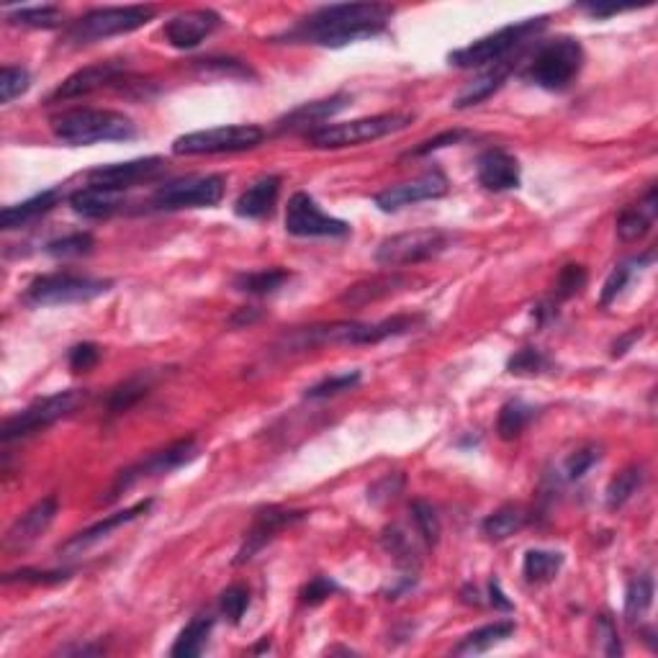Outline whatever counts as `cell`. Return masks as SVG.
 I'll use <instances>...</instances> for the list:
<instances>
[{
  "label": "cell",
  "mask_w": 658,
  "mask_h": 658,
  "mask_svg": "<svg viewBox=\"0 0 658 658\" xmlns=\"http://www.w3.org/2000/svg\"><path fill=\"white\" fill-rule=\"evenodd\" d=\"M581 8H584V11L594 18H610V16H615V13L623 11V8H617V6H599V3H584Z\"/></svg>",
  "instance_id": "obj_61"
},
{
  "label": "cell",
  "mask_w": 658,
  "mask_h": 658,
  "mask_svg": "<svg viewBox=\"0 0 658 658\" xmlns=\"http://www.w3.org/2000/svg\"><path fill=\"white\" fill-rule=\"evenodd\" d=\"M409 512H412L414 530H417V535L422 538V543H425L427 548L437 545V540H440V517H437L435 507H432L430 502H425V499H414Z\"/></svg>",
  "instance_id": "obj_43"
},
{
  "label": "cell",
  "mask_w": 658,
  "mask_h": 658,
  "mask_svg": "<svg viewBox=\"0 0 658 658\" xmlns=\"http://www.w3.org/2000/svg\"><path fill=\"white\" fill-rule=\"evenodd\" d=\"M57 512H60V502L54 494L44 497L42 502H36L34 507L26 509L24 515L13 520V525L6 530V538H3V548L8 553H21L31 548L36 540L47 533Z\"/></svg>",
  "instance_id": "obj_19"
},
{
  "label": "cell",
  "mask_w": 658,
  "mask_h": 658,
  "mask_svg": "<svg viewBox=\"0 0 658 658\" xmlns=\"http://www.w3.org/2000/svg\"><path fill=\"white\" fill-rule=\"evenodd\" d=\"M49 129L60 142L90 147L98 142H129L137 137V124L111 108H72L52 116Z\"/></svg>",
  "instance_id": "obj_3"
},
{
  "label": "cell",
  "mask_w": 658,
  "mask_h": 658,
  "mask_svg": "<svg viewBox=\"0 0 658 658\" xmlns=\"http://www.w3.org/2000/svg\"><path fill=\"white\" fill-rule=\"evenodd\" d=\"M653 605V579L648 574L635 576L625 589V620L630 625L641 623Z\"/></svg>",
  "instance_id": "obj_38"
},
{
  "label": "cell",
  "mask_w": 658,
  "mask_h": 658,
  "mask_svg": "<svg viewBox=\"0 0 658 658\" xmlns=\"http://www.w3.org/2000/svg\"><path fill=\"white\" fill-rule=\"evenodd\" d=\"M152 504H155L152 499H144V502H137V504H132V507L121 509V512H116V515L103 517L101 522L90 525L88 530H83V533L72 535V538L60 548V556H65V558L80 556L83 551H88V548H93L96 543H101L103 538H108V535L114 533V530H119V527L129 525V522H134V520H139L142 515H147V512L152 509Z\"/></svg>",
  "instance_id": "obj_22"
},
{
  "label": "cell",
  "mask_w": 658,
  "mask_h": 658,
  "mask_svg": "<svg viewBox=\"0 0 658 658\" xmlns=\"http://www.w3.org/2000/svg\"><path fill=\"white\" fill-rule=\"evenodd\" d=\"M340 592V587H337L335 579H329V576L319 574L314 576V579H309V584H304V589H301V602L304 605H322L324 599L332 597V594Z\"/></svg>",
  "instance_id": "obj_53"
},
{
  "label": "cell",
  "mask_w": 658,
  "mask_h": 658,
  "mask_svg": "<svg viewBox=\"0 0 658 658\" xmlns=\"http://www.w3.org/2000/svg\"><path fill=\"white\" fill-rule=\"evenodd\" d=\"M152 381H155V373H137V376L126 378L124 383L114 386L106 396V412L108 417H116V414H124L142 401L144 396L150 394Z\"/></svg>",
  "instance_id": "obj_29"
},
{
  "label": "cell",
  "mask_w": 658,
  "mask_h": 658,
  "mask_svg": "<svg viewBox=\"0 0 658 658\" xmlns=\"http://www.w3.org/2000/svg\"><path fill=\"white\" fill-rule=\"evenodd\" d=\"M414 121V114H378L365 119L345 121V124H324L317 132L306 134V142L314 150H345V147H360V144L376 142L389 134L404 132Z\"/></svg>",
  "instance_id": "obj_7"
},
{
  "label": "cell",
  "mask_w": 658,
  "mask_h": 658,
  "mask_svg": "<svg viewBox=\"0 0 658 658\" xmlns=\"http://www.w3.org/2000/svg\"><path fill=\"white\" fill-rule=\"evenodd\" d=\"M476 178L486 191H512V188H520V162L515 155L494 147V150L481 152L476 160Z\"/></svg>",
  "instance_id": "obj_23"
},
{
  "label": "cell",
  "mask_w": 658,
  "mask_h": 658,
  "mask_svg": "<svg viewBox=\"0 0 658 658\" xmlns=\"http://www.w3.org/2000/svg\"><path fill=\"white\" fill-rule=\"evenodd\" d=\"M301 520H306L304 509H286V507H263L255 512V520L247 527L245 540H242L240 551L234 556V566H245L252 558L263 551L265 545L273 543L278 538V533H283L286 527L299 525Z\"/></svg>",
  "instance_id": "obj_15"
},
{
  "label": "cell",
  "mask_w": 658,
  "mask_h": 658,
  "mask_svg": "<svg viewBox=\"0 0 658 658\" xmlns=\"http://www.w3.org/2000/svg\"><path fill=\"white\" fill-rule=\"evenodd\" d=\"M98 360H101V347L96 342H78V345L70 347L67 353V363L75 373H85L90 368H96Z\"/></svg>",
  "instance_id": "obj_52"
},
{
  "label": "cell",
  "mask_w": 658,
  "mask_h": 658,
  "mask_svg": "<svg viewBox=\"0 0 658 658\" xmlns=\"http://www.w3.org/2000/svg\"><path fill=\"white\" fill-rule=\"evenodd\" d=\"M653 222V211H648L646 206H630L623 214L617 216V237L623 242H638L643 240L648 232H651Z\"/></svg>",
  "instance_id": "obj_42"
},
{
  "label": "cell",
  "mask_w": 658,
  "mask_h": 658,
  "mask_svg": "<svg viewBox=\"0 0 658 658\" xmlns=\"http://www.w3.org/2000/svg\"><path fill=\"white\" fill-rule=\"evenodd\" d=\"M70 579V571H34V569H21L13 571V574L3 576L6 584H13V581H26V584H62V581Z\"/></svg>",
  "instance_id": "obj_56"
},
{
  "label": "cell",
  "mask_w": 658,
  "mask_h": 658,
  "mask_svg": "<svg viewBox=\"0 0 658 658\" xmlns=\"http://www.w3.org/2000/svg\"><path fill=\"white\" fill-rule=\"evenodd\" d=\"M535 407L533 404H525L522 399H509L502 409H499L497 419V435L502 440H517V437L525 432V427L535 419Z\"/></svg>",
  "instance_id": "obj_36"
},
{
  "label": "cell",
  "mask_w": 658,
  "mask_h": 658,
  "mask_svg": "<svg viewBox=\"0 0 658 658\" xmlns=\"http://www.w3.org/2000/svg\"><path fill=\"white\" fill-rule=\"evenodd\" d=\"M260 317H263V312H260L258 306H242V309H237V312L229 317V324H232V327H250V324L258 322Z\"/></svg>",
  "instance_id": "obj_57"
},
{
  "label": "cell",
  "mask_w": 658,
  "mask_h": 658,
  "mask_svg": "<svg viewBox=\"0 0 658 658\" xmlns=\"http://www.w3.org/2000/svg\"><path fill=\"white\" fill-rule=\"evenodd\" d=\"M648 263H653V252H646L643 258H633V260H625V263L615 265L610 276H607L605 288H602V299H599L602 301V306H610L617 296L623 294V288L630 283L635 268H643V265H648Z\"/></svg>",
  "instance_id": "obj_40"
},
{
  "label": "cell",
  "mask_w": 658,
  "mask_h": 658,
  "mask_svg": "<svg viewBox=\"0 0 658 658\" xmlns=\"http://www.w3.org/2000/svg\"><path fill=\"white\" fill-rule=\"evenodd\" d=\"M545 368H548V358L538 347H522L507 360V371L512 376H538Z\"/></svg>",
  "instance_id": "obj_45"
},
{
  "label": "cell",
  "mask_w": 658,
  "mask_h": 658,
  "mask_svg": "<svg viewBox=\"0 0 658 658\" xmlns=\"http://www.w3.org/2000/svg\"><path fill=\"white\" fill-rule=\"evenodd\" d=\"M525 522H527L525 509L515 507V504H507V507H499L497 512H491V515L481 522V533H484L489 540H494V543H502V540L520 533L522 527H525Z\"/></svg>",
  "instance_id": "obj_33"
},
{
  "label": "cell",
  "mask_w": 658,
  "mask_h": 658,
  "mask_svg": "<svg viewBox=\"0 0 658 658\" xmlns=\"http://www.w3.org/2000/svg\"><path fill=\"white\" fill-rule=\"evenodd\" d=\"M350 106V96L347 93H335V96L322 98V101L304 103V106L288 111L286 116L276 121V132L278 134H294V132H317L322 129L324 121H329L332 116H337L342 108Z\"/></svg>",
  "instance_id": "obj_21"
},
{
  "label": "cell",
  "mask_w": 658,
  "mask_h": 658,
  "mask_svg": "<svg viewBox=\"0 0 658 658\" xmlns=\"http://www.w3.org/2000/svg\"><path fill=\"white\" fill-rule=\"evenodd\" d=\"M8 24L29 26V29H57L65 24V13L57 6H34L8 11Z\"/></svg>",
  "instance_id": "obj_39"
},
{
  "label": "cell",
  "mask_w": 658,
  "mask_h": 658,
  "mask_svg": "<svg viewBox=\"0 0 658 658\" xmlns=\"http://www.w3.org/2000/svg\"><path fill=\"white\" fill-rule=\"evenodd\" d=\"M512 633H515V623H512V620H497V623L484 625V628L468 633L466 638L453 648V653L455 656H479V653H486L489 648L499 646V643H504L507 638H512Z\"/></svg>",
  "instance_id": "obj_30"
},
{
  "label": "cell",
  "mask_w": 658,
  "mask_h": 658,
  "mask_svg": "<svg viewBox=\"0 0 658 658\" xmlns=\"http://www.w3.org/2000/svg\"><path fill=\"white\" fill-rule=\"evenodd\" d=\"M114 283L103 278L78 276V273H49L39 276L26 288V301L34 306H65L85 304L108 294Z\"/></svg>",
  "instance_id": "obj_11"
},
{
  "label": "cell",
  "mask_w": 658,
  "mask_h": 658,
  "mask_svg": "<svg viewBox=\"0 0 658 658\" xmlns=\"http://www.w3.org/2000/svg\"><path fill=\"white\" fill-rule=\"evenodd\" d=\"M358 383H360V371L337 373V376H327L324 381L314 383L312 389H306L304 399L306 401L329 399V396H337V394H345V391H353Z\"/></svg>",
  "instance_id": "obj_44"
},
{
  "label": "cell",
  "mask_w": 658,
  "mask_h": 658,
  "mask_svg": "<svg viewBox=\"0 0 658 658\" xmlns=\"http://www.w3.org/2000/svg\"><path fill=\"white\" fill-rule=\"evenodd\" d=\"M587 281H589V273L584 265L579 263L563 265L561 273H558L556 278V299L558 301L574 299L576 294H581V288L587 286Z\"/></svg>",
  "instance_id": "obj_46"
},
{
  "label": "cell",
  "mask_w": 658,
  "mask_h": 658,
  "mask_svg": "<svg viewBox=\"0 0 658 658\" xmlns=\"http://www.w3.org/2000/svg\"><path fill=\"white\" fill-rule=\"evenodd\" d=\"M599 458H602V448H599V445H594V443L581 445V448L574 450V453L566 458V463H563V473H566V479L569 481L584 479L589 468H592L594 463H599Z\"/></svg>",
  "instance_id": "obj_48"
},
{
  "label": "cell",
  "mask_w": 658,
  "mask_h": 658,
  "mask_svg": "<svg viewBox=\"0 0 658 658\" xmlns=\"http://www.w3.org/2000/svg\"><path fill=\"white\" fill-rule=\"evenodd\" d=\"M286 232L291 237H347L350 224L324 214L309 193L299 191L288 198L286 206Z\"/></svg>",
  "instance_id": "obj_14"
},
{
  "label": "cell",
  "mask_w": 658,
  "mask_h": 658,
  "mask_svg": "<svg viewBox=\"0 0 658 658\" xmlns=\"http://www.w3.org/2000/svg\"><path fill=\"white\" fill-rule=\"evenodd\" d=\"M512 72H515V60L491 65L489 70L481 72L479 78H473L471 83L463 85L461 93L455 96L453 108H458V111H466V108H473V106H479V103L489 101V98L494 96V93H497L504 83H507V78L512 75Z\"/></svg>",
  "instance_id": "obj_26"
},
{
  "label": "cell",
  "mask_w": 658,
  "mask_h": 658,
  "mask_svg": "<svg viewBox=\"0 0 658 658\" xmlns=\"http://www.w3.org/2000/svg\"><path fill=\"white\" fill-rule=\"evenodd\" d=\"M106 648L98 643V646H80V648H65L62 653H75V656H98V653H103Z\"/></svg>",
  "instance_id": "obj_62"
},
{
  "label": "cell",
  "mask_w": 658,
  "mask_h": 658,
  "mask_svg": "<svg viewBox=\"0 0 658 658\" xmlns=\"http://www.w3.org/2000/svg\"><path fill=\"white\" fill-rule=\"evenodd\" d=\"M227 178L224 175H191V178L170 180L152 196V209L183 211V209H211L224 198Z\"/></svg>",
  "instance_id": "obj_12"
},
{
  "label": "cell",
  "mask_w": 658,
  "mask_h": 658,
  "mask_svg": "<svg viewBox=\"0 0 658 658\" xmlns=\"http://www.w3.org/2000/svg\"><path fill=\"white\" fill-rule=\"evenodd\" d=\"M196 70L216 78H255V72L240 60H196Z\"/></svg>",
  "instance_id": "obj_50"
},
{
  "label": "cell",
  "mask_w": 658,
  "mask_h": 658,
  "mask_svg": "<svg viewBox=\"0 0 658 658\" xmlns=\"http://www.w3.org/2000/svg\"><path fill=\"white\" fill-rule=\"evenodd\" d=\"M381 545H383V551L389 553V556L394 558L399 566H404V569H409V571L419 569V561H422V556H419L414 540L409 538V535L404 533L399 525H391L383 530Z\"/></svg>",
  "instance_id": "obj_37"
},
{
  "label": "cell",
  "mask_w": 658,
  "mask_h": 658,
  "mask_svg": "<svg viewBox=\"0 0 658 658\" xmlns=\"http://www.w3.org/2000/svg\"><path fill=\"white\" fill-rule=\"evenodd\" d=\"M291 281V273L286 268H263V270H250V273H240L234 276L232 288L240 294L250 296H268L276 294L278 288H283Z\"/></svg>",
  "instance_id": "obj_32"
},
{
  "label": "cell",
  "mask_w": 658,
  "mask_h": 658,
  "mask_svg": "<svg viewBox=\"0 0 658 658\" xmlns=\"http://www.w3.org/2000/svg\"><path fill=\"white\" fill-rule=\"evenodd\" d=\"M391 16H394V8L383 6V3H335V6H322L309 16L299 18L273 42L340 49L383 34L389 29Z\"/></svg>",
  "instance_id": "obj_1"
},
{
  "label": "cell",
  "mask_w": 658,
  "mask_h": 658,
  "mask_svg": "<svg viewBox=\"0 0 658 658\" xmlns=\"http://www.w3.org/2000/svg\"><path fill=\"white\" fill-rule=\"evenodd\" d=\"M196 455H198L196 437H180V440L170 443L168 448L157 450V453L147 455V458H142V461L134 463V466L124 468V471L116 476L114 484H111V489H108V497H103L101 502H106V504L116 502L124 491H129L132 486H137L139 481L157 479V476H168V473L178 471V468H183L186 463H191Z\"/></svg>",
  "instance_id": "obj_10"
},
{
  "label": "cell",
  "mask_w": 658,
  "mask_h": 658,
  "mask_svg": "<svg viewBox=\"0 0 658 658\" xmlns=\"http://www.w3.org/2000/svg\"><path fill=\"white\" fill-rule=\"evenodd\" d=\"M466 137H468L466 129H448V132L437 134V137L425 139V142L419 144V147H414V150H409L404 157H425V155H432V152L445 150V147H450V144H461Z\"/></svg>",
  "instance_id": "obj_54"
},
{
  "label": "cell",
  "mask_w": 658,
  "mask_h": 658,
  "mask_svg": "<svg viewBox=\"0 0 658 658\" xmlns=\"http://www.w3.org/2000/svg\"><path fill=\"white\" fill-rule=\"evenodd\" d=\"M126 78V62L124 60H106L88 65L83 70L72 72L70 78L62 80L57 88L49 93L47 103H65L75 101V98H85L96 90L106 88V85L121 83Z\"/></svg>",
  "instance_id": "obj_17"
},
{
  "label": "cell",
  "mask_w": 658,
  "mask_h": 658,
  "mask_svg": "<svg viewBox=\"0 0 658 658\" xmlns=\"http://www.w3.org/2000/svg\"><path fill=\"white\" fill-rule=\"evenodd\" d=\"M96 247V237L90 232H72L60 237V240H52L44 245V252L52 255L57 260H70V258H83V255H90Z\"/></svg>",
  "instance_id": "obj_41"
},
{
  "label": "cell",
  "mask_w": 658,
  "mask_h": 658,
  "mask_svg": "<svg viewBox=\"0 0 658 658\" xmlns=\"http://www.w3.org/2000/svg\"><path fill=\"white\" fill-rule=\"evenodd\" d=\"M643 337V327H635V329H630L628 335H623L620 337V340L615 342V345H612V358H623L625 353H628L630 347H633V342H638Z\"/></svg>",
  "instance_id": "obj_59"
},
{
  "label": "cell",
  "mask_w": 658,
  "mask_h": 658,
  "mask_svg": "<svg viewBox=\"0 0 658 658\" xmlns=\"http://www.w3.org/2000/svg\"><path fill=\"white\" fill-rule=\"evenodd\" d=\"M489 602L494 605V610H502V612L515 610V605H512V602L507 599V594L502 592V584H499V579L489 581Z\"/></svg>",
  "instance_id": "obj_58"
},
{
  "label": "cell",
  "mask_w": 658,
  "mask_h": 658,
  "mask_svg": "<svg viewBox=\"0 0 658 658\" xmlns=\"http://www.w3.org/2000/svg\"><path fill=\"white\" fill-rule=\"evenodd\" d=\"M425 317L422 314H399V317L383 319L376 324L365 322H329V324H312V327L291 329L278 340L281 353H304L314 347L327 345H378L389 337L407 335L412 329L422 327Z\"/></svg>",
  "instance_id": "obj_2"
},
{
  "label": "cell",
  "mask_w": 658,
  "mask_h": 658,
  "mask_svg": "<svg viewBox=\"0 0 658 658\" xmlns=\"http://www.w3.org/2000/svg\"><path fill=\"white\" fill-rule=\"evenodd\" d=\"M450 234L443 229H414V232H401L378 245L376 263L383 268H401V265H419L425 260L437 258L440 252L448 250Z\"/></svg>",
  "instance_id": "obj_13"
},
{
  "label": "cell",
  "mask_w": 658,
  "mask_h": 658,
  "mask_svg": "<svg viewBox=\"0 0 658 658\" xmlns=\"http://www.w3.org/2000/svg\"><path fill=\"white\" fill-rule=\"evenodd\" d=\"M646 481V468L633 463V466L623 468V471L617 473L615 479L607 484L605 499H607V509H620L630 502V499L638 494V489Z\"/></svg>",
  "instance_id": "obj_34"
},
{
  "label": "cell",
  "mask_w": 658,
  "mask_h": 658,
  "mask_svg": "<svg viewBox=\"0 0 658 658\" xmlns=\"http://www.w3.org/2000/svg\"><path fill=\"white\" fill-rule=\"evenodd\" d=\"M450 191V183L440 170H427L419 178L399 183V186H389L386 191L373 196V204L383 211V214H394V211L407 209V206L422 204V201H435L443 198Z\"/></svg>",
  "instance_id": "obj_16"
},
{
  "label": "cell",
  "mask_w": 658,
  "mask_h": 658,
  "mask_svg": "<svg viewBox=\"0 0 658 658\" xmlns=\"http://www.w3.org/2000/svg\"><path fill=\"white\" fill-rule=\"evenodd\" d=\"M545 26H548V16L525 18V21L504 26V29L494 31V34L481 36V39L471 42L468 47L455 49V52L448 54V62L453 67H463V70L499 65V62H507L512 52H520Z\"/></svg>",
  "instance_id": "obj_4"
},
{
  "label": "cell",
  "mask_w": 658,
  "mask_h": 658,
  "mask_svg": "<svg viewBox=\"0 0 658 658\" xmlns=\"http://www.w3.org/2000/svg\"><path fill=\"white\" fill-rule=\"evenodd\" d=\"M222 26V16L211 8H196V11L178 13L162 26L165 42L175 49H193L209 39L216 29Z\"/></svg>",
  "instance_id": "obj_20"
},
{
  "label": "cell",
  "mask_w": 658,
  "mask_h": 658,
  "mask_svg": "<svg viewBox=\"0 0 658 658\" xmlns=\"http://www.w3.org/2000/svg\"><path fill=\"white\" fill-rule=\"evenodd\" d=\"M278 196H281V178L263 175L234 201V214L242 219H265L276 209Z\"/></svg>",
  "instance_id": "obj_25"
},
{
  "label": "cell",
  "mask_w": 658,
  "mask_h": 658,
  "mask_svg": "<svg viewBox=\"0 0 658 658\" xmlns=\"http://www.w3.org/2000/svg\"><path fill=\"white\" fill-rule=\"evenodd\" d=\"M60 201H62L60 188H49V191L31 196L29 201H24V204L6 206L3 214H0V224H3L6 232H11V229H21L26 227V224L36 222V219H42L44 214H49V211L60 204Z\"/></svg>",
  "instance_id": "obj_28"
},
{
  "label": "cell",
  "mask_w": 658,
  "mask_h": 658,
  "mask_svg": "<svg viewBox=\"0 0 658 658\" xmlns=\"http://www.w3.org/2000/svg\"><path fill=\"white\" fill-rule=\"evenodd\" d=\"M584 67V47L571 36H558L540 44L525 67V80L543 90H566Z\"/></svg>",
  "instance_id": "obj_6"
},
{
  "label": "cell",
  "mask_w": 658,
  "mask_h": 658,
  "mask_svg": "<svg viewBox=\"0 0 658 658\" xmlns=\"http://www.w3.org/2000/svg\"><path fill=\"white\" fill-rule=\"evenodd\" d=\"M168 170V162L162 157H139V160L129 162H114V165H101L93 168L85 178L90 186H106L114 191H126V188L139 186V183H150V180L160 178Z\"/></svg>",
  "instance_id": "obj_18"
},
{
  "label": "cell",
  "mask_w": 658,
  "mask_h": 658,
  "mask_svg": "<svg viewBox=\"0 0 658 658\" xmlns=\"http://www.w3.org/2000/svg\"><path fill=\"white\" fill-rule=\"evenodd\" d=\"M404 286H409V278L399 276V273H386V276L365 278V281L345 288V294L340 296V304L350 306V309H360V306L376 304V301L396 294V291H401Z\"/></svg>",
  "instance_id": "obj_27"
},
{
  "label": "cell",
  "mask_w": 658,
  "mask_h": 658,
  "mask_svg": "<svg viewBox=\"0 0 658 658\" xmlns=\"http://www.w3.org/2000/svg\"><path fill=\"white\" fill-rule=\"evenodd\" d=\"M563 569V553L556 551H533L525 553V561H522V576H525L527 584H548L558 576V571Z\"/></svg>",
  "instance_id": "obj_35"
},
{
  "label": "cell",
  "mask_w": 658,
  "mask_h": 658,
  "mask_svg": "<svg viewBox=\"0 0 658 658\" xmlns=\"http://www.w3.org/2000/svg\"><path fill=\"white\" fill-rule=\"evenodd\" d=\"M597 638L602 643V653L605 656H623V643H620V635H617V625L610 615H599L597 617Z\"/></svg>",
  "instance_id": "obj_55"
},
{
  "label": "cell",
  "mask_w": 658,
  "mask_h": 658,
  "mask_svg": "<svg viewBox=\"0 0 658 658\" xmlns=\"http://www.w3.org/2000/svg\"><path fill=\"white\" fill-rule=\"evenodd\" d=\"M247 607H250V592L242 584H232L229 589H224L222 597H219V610L227 617L229 623L237 625L245 617Z\"/></svg>",
  "instance_id": "obj_49"
},
{
  "label": "cell",
  "mask_w": 658,
  "mask_h": 658,
  "mask_svg": "<svg viewBox=\"0 0 658 658\" xmlns=\"http://www.w3.org/2000/svg\"><path fill=\"white\" fill-rule=\"evenodd\" d=\"M70 206L75 214L85 219H108L116 211L124 209V191H114L106 186H83L70 193Z\"/></svg>",
  "instance_id": "obj_24"
},
{
  "label": "cell",
  "mask_w": 658,
  "mask_h": 658,
  "mask_svg": "<svg viewBox=\"0 0 658 658\" xmlns=\"http://www.w3.org/2000/svg\"><path fill=\"white\" fill-rule=\"evenodd\" d=\"M214 617L211 615H198L193 617L186 628L180 630V635L175 638L173 648H170V656L173 658H196L204 653L206 643H209V635L214 630Z\"/></svg>",
  "instance_id": "obj_31"
},
{
  "label": "cell",
  "mask_w": 658,
  "mask_h": 658,
  "mask_svg": "<svg viewBox=\"0 0 658 658\" xmlns=\"http://www.w3.org/2000/svg\"><path fill=\"white\" fill-rule=\"evenodd\" d=\"M31 85V75L26 67L6 65L0 72V103H11L13 98L24 96Z\"/></svg>",
  "instance_id": "obj_47"
},
{
  "label": "cell",
  "mask_w": 658,
  "mask_h": 658,
  "mask_svg": "<svg viewBox=\"0 0 658 658\" xmlns=\"http://www.w3.org/2000/svg\"><path fill=\"white\" fill-rule=\"evenodd\" d=\"M404 484H407V479H404V473H386V476H381L378 481H373L371 489H368V499H371L373 504H383V502H391V499H396L401 494V489H404Z\"/></svg>",
  "instance_id": "obj_51"
},
{
  "label": "cell",
  "mask_w": 658,
  "mask_h": 658,
  "mask_svg": "<svg viewBox=\"0 0 658 658\" xmlns=\"http://www.w3.org/2000/svg\"><path fill=\"white\" fill-rule=\"evenodd\" d=\"M85 401V391L70 389V391H57L52 396H44V399H36L34 404H29L26 409L16 412L13 417H8L0 427V440L3 443H16V440H24V437L36 435V432L47 430L54 422L70 417L75 409Z\"/></svg>",
  "instance_id": "obj_8"
},
{
  "label": "cell",
  "mask_w": 658,
  "mask_h": 658,
  "mask_svg": "<svg viewBox=\"0 0 658 658\" xmlns=\"http://www.w3.org/2000/svg\"><path fill=\"white\" fill-rule=\"evenodd\" d=\"M157 16L155 6H111V8H93L78 21H72L65 31V42L72 47H85L96 44L111 36L132 34L142 29Z\"/></svg>",
  "instance_id": "obj_5"
},
{
  "label": "cell",
  "mask_w": 658,
  "mask_h": 658,
  "mask_svg": "<svg viewBox=\"0 0 658 658\" xmlns=\"http://www.w3.org/2000/svg\"><path fill=\"white\" fill-rule=\"evenodd\" d=\"M265 142V132L255 124H232L201 129V132L183 134L173 142V155L198 157V155H229V152L255 150Z\"/></svg>",
  "instance_id": "obj_9"
},
{
  "label": "cell",
  "mask_w": 658,
  "mask_h": 658,
  "mask_svg": "<svg viewBox=\"0 0 658 658\" xmlns=\"http://www.w3.org/2000/svg\"><path fill=\"white\" fill-rule=\"evenodd\" d=\"M414 587H417V571H412V574H407V576H401V579L396 581L394 587L386 589V599H399V597H404V594L412 592Z\"/></svg>",
  "instance_id": "obj_60"
}]
</instances>
